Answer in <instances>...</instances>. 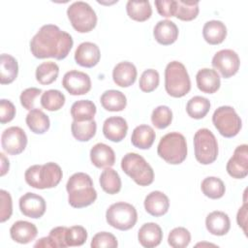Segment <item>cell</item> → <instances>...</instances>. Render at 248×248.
<instances>
[{
    "label": "cell",
    "instance_id": "obj_37",
    "mask_svg": "<svg viewBox=\"0 0 248 248\" xmlns=\"http://www.w3.org/2000/svg\"><path fill=\"white\" fill-rule=\"evenodd\" d=\"M210 109V102L208 99L202 96H194L186 105L188 115L194 119L203 118Z\"/></svg>",
    "mask_w": 248,
    "mask_h": 248
},
{
    "label": "cell",
    "instance_id": "obj_44",
    "mask_svg": "<svg viewBox=\"0 0 248 248\" xmlns=\"http://www.w3.org/2000/svg\"><path fill=\"white\" fill-rule=\"evenodd\" d=\"M92 248H115L118 246L116 237L108 232L96 233L91 241Z\"/></svg>",
    "mask_w": 248,
    "mask_h": 248
},
{
    "label": "cell",
    "instance_id": "obj_43",
    "mask_svg": "<svg viewBox=\"0 0 248 248\" xmlns=\"http://www.w3.org/2000/svg\"><path fill=\"white\" fill-rule=\"evenodd\" d=\"M87 239V232L82 226H72L66 232V243L69 246H81Z\"/></svg>",
    "mask_w": 248,
    "mask_h": 248
},
{
    "label": "cell",
    "instance_id": "obj_48",
    "mask_svg": "<svg viewBox=\"0 0 248 248\" xmlns=\"http://www.w3.org/2000/svg\"><path fill=\"white\" fill-rule=\"evenodd\" d=\"M155 6L159 15L164 17H171L175 16L176 1L174 0H156Z\"/></svg>",
    "mask_w": 248,
    "mask_h": 248
},
{
    "label": "cell",
    "instance_id": "obj_38",
    "mask_svg": "<svg viewBox=\"0 0 248 248\" xmlns=\"http://www.w3.org/2000/svg\"><path fill=\"white\" fill-rule=\"evenodd\" d=\"M65 95L57 89H49L45 91L41 97V106L49 111L59 110L65 104Z\"/></svg>",
    "mask_w": 248,
    "mask_h": 248
},
{
    "label": "cell",
    "instance_id": "obj_6",
    "mask_svg": "<svg viewBox=\"0 0 248 248\" xmlns=\"http://www.w3.org/2000/svg\"><path fill=\"white\" fill-rule=\"evenodd\" d=\"M121 169L140 186H148L154 180L152 167L138 153L125 154L121 160Z\"/></svg>",
    "mask_w": 248,
    "mask_h": 248
},
{
    "label": "cell",
    "instance_id": "obj_5",
    "mask_svg": "<svg viewBox=\"0 0 248 248\" xmlns=\"http://www.w3.org/2000/svg\"><path fill=\"white\" fill-rule=\"evenodd\" d=\"M158 155L168 164H181L187 157V143L185 137L178 132H170L161 138Z\"/></svg>",
    "mask_w": 248,
    "mask_h": 248
},
{
    "label": "cell",
    "instance_id": "obj_46",
    "mask_svg": "<svg viewBox=\"0 0 248 248\" xmlns=\"http://www.w3.org/2000/svg\"><path fill=\"white\" fill-rule=\"evenodd\" d=\"M0 200H1V212H0V221L4 223L9 220L13 213V202L12 197L9 192L5 190H0Z\"/></svg>",
    "mask_w": 248,
    "mask_h": 248
},
{
    "label": "cell",
    "instance_id": "obj_30",
    "mask_svg": "<svg viewBox=\"0 0 248 248\" xmlns=\"http://www.w3.org/2000/svg\"><path fill=\"white\" fill-rule=\"evenodd\" d=\"M25 121L31 132L38 135L45 134L50 126L48 116L40 108H34L29 110L26 115Z\"/></svg>",
    "mask_w": 248,
    "mask_h": 248
},
{
    "label": "cell",
    "instance_id": "obj_35",
    "mask_svg": "<svg viewBox=\"0 0 248 248\" xmlns=\"http://www.w3.org/2000/svg\"><path fill=\"white\" fill-rule=\"evenodd\" d=\"M59 74V67L55 62H43L36 68V79L43 85H48L56 80Z\"/></svg>",
    "mask_w": 248,
    "mask_h": 248
},
{
    "label": "cell",
    "instance_id": "obj_41",
    "mask_svg": "<svg viewBox=\"0 0 248 248\" xmlns=\"http://www.w3.org/2000/svg\"><path fill=\"white\" fill-rule=\"evenodd\" d=\"M191 241L190 232L183 227H177L170 231L168 236V243L173 248H185Z\"/></svg>",
    "mask_w": 248,
    "mask_h": 248
},
{
    "label": "cell",
    "instance_id": "obj_52",
    "mask_svg": "<svg viewBox=\"0 0 248 248\" xmlns=\"http://www.w3.org/2000/svg\"><path fill=\"white\" fill-rule=\"evenodd\" d=\"M0 157H1V172H0V175L4 176L9 171L10 163H9V160L5 157L4 153H0Z\"/></svg>",
    "mask_w": 248,
    "mask_h": 248
},
{
    "label": "cell",
    "instance_id": "obj_29",
    "mask_svg": "<svg viewBox=\"0 0 248 248\" xmlns=\"http://www.w3.org/2000/svg\"><path fill=\"white\" fill-rule=\"evenodd\" d=\"M18 64L16 59L10 55L3 53L0 56V82L1 84H10L17 77Z\"/></svg>",
    "mask_w": 248,
    "mask_h": 248
},
{
    "label": "cell",
    "instance_id": "obj_15",
    "mask_svg": "<svg viewBox=\"0 0 248 248\" xmlns=\"http://www.w3.org/2000/svg\"><path fill=\"white\" fill-rule=\"evenodd\" d=\"M18 204L21 213L26 217L33 219L41 218L46 209L45 199L42 196L31 192L21 196Z\"/></svg>",
    "mask_w": 248,
    "mask_h": 248
},
{
    "label": "cell",
    "instance_id": "obj_17",
    "mask_svg": "<svg viewBox=\"0 0 248 248\" xmlns=\"http://www.w3.org/2000/svg\"><path fill=\"white\" fill-rule=\"evenodd\" d=\"M127 132V121L121 116H111L107 118L104 122L103 134L108 140L113 142H119L124 140Z\"/></svg>",
    "mask_w": 248,
    "mask_h": 248
},
{
    "label": "cell",
    "instance_id": "obj_12",
    "mask_svg": "<svg viewBox=\"0 0 248 248\" xmlns=\"http://www.w3.org/2000/svg\"><path fill=\"white\" fill-rule=\"evenodd\" d=\"M1 145L9 155H18L27 145V136L23 129L12 126L5 129L1 135Z\"/></svg>",
    "mask_w": 248,
    "mask_h": 248
},
{
    "label": "cell",
    "instance_id": "obj_21",
    "mask_svg": "<svg viewBox=\"0 0 248 248\" xmlns=\"http://www.w3.org/2000/svg\"><path fill=\"white\" fill-rule=\"evenodd\" d=\"M138 239L140 245L145 248L156 247L163 239L162 229L156 223H145L139 230Z\"/></svg>",
    "mask_w": 248,
    "mask_h": 248
},
{
    "label": "cell",
    "instance_id": "obj_27",
    "mask_svg": "<svg viewBox=\"0 0 248 248\" xmlns=\"http://www.w3.org/2000/svg\"><path fill=\"white\" fill-rule=\"evenodd\" d=\"M202 36L209 45H219L227 37V27L220 20H209L203 25Z\"/></svg>",
    "mask_w": 248,
    "mask_h": 248
},
{
    "label": "cell",
    "instance_id": "obj_2",
    "mask_svg": "<svg viewBox=\"0 0 248 248\" xmlns=\"http://www.w3.org/2000/svg\"><path fill=\"white\" fill-rule=\"evenodd\" d=\"M68 202L75 208H82L92 204L97 199V192L91 177L85 172H76L70 176L66 184Z\"/></svg>",
    "mask_w": 248,
    "mask_h": 248
},
{
    "label": "cell",
    "instance_id": "obj_26",
    "mask_svg": "<svg viewBox=\"0 0 248 248\" xmlns=\"http://www.w3.org/2000/svg\"><path fill=\"white\" fill-rule=\"evenodd\" d=\"M156 138V134L153 128L149 125L137 126L131 136L132 144L140 149H149Z\"/></svg>",
    "mask_w": 248,
    "mask_h": 248
},
{
    "label": "cell",
    "instance_id": "obj_42",
    "mask_svg": "<svg viewBox=\"0 0 248 248\" xmlns=\"http://www.w3.org/2000/svg\"><path fill=\"white\" fill-rule=\"evenodd\" d=\"M159 82H160L159 73L154 69H147L141 74L139 86L142 92L149 93L154 91L158 87Z\"/></svg>",
    "mask_w": 248,
    "mask_h": 248
},
{
    "label": "cell",
    "instance_id": "obj_25",
    "mask_svg": "<svg viewBox=\"0 0 248 248\" xmlns=\"http://www.w3.org/2000/svg\"><path fill=\"white\" fill-rule=\"evenodd\" d=\"M205 227L213 235H225L231 229V221L227 213L223 211H212L205 218Z\"/></svg>",
    "mask_w": 248,
    "mask_h": 248
},
{
    "label": "cell",
    "instance_id": "obj_3",
    "mask_svg": "<svg viewBox=\"0 0 248 248\" xmlns=\"http://www.w3.org/2000/svg\"><path fill=\"white\" fill-rule=\"evenodd\" d=\"M63 176L59 165L48 162L44 165H33L24 173L26 183L35 189H49L56 187Z\"/></svg>",
    "mask_w": 248,
    "mask_h": 248
},
{
    "label": "cell",
    "instance_id": "obj_24",
    "mask_svg": "<svg viewBox=\"0 0 248 248\" xmlns=\"http://www.w3.org/2000/svg\"><path fill=\"white\" fill-rule=\"evenodd\" d=\"M38 234L37 227L28 221H16L10 229L12 239L20 244H27L35 239Z\"/></svg>",
    "mask_w": 248,
    "mask_h": 248
},
{
    "label": "cell",
    "instance_id": "obj_7",
    "mask_svg": "<svg viewBox=\"0 0 248 248\" xmlns=\"http://www.w3.org/2000/svg\"><path fill=\"white\" fill-rule=\"evenodd\" d=\"M70 23L79 33H88L97 24V16L91 6L83 1L72 3L67 9Z\"/></svg>",
    "mask_w": 248,
    "mask_h": 248
},
{
    "label": "cell",
    "instance_id": "obj_16",
    "mask_svg": "<svg viewBox=\"0 0 248 248\" xmlns=\"http://www.w3.org/2000/svg\"><path fill=\"white\" fill-rule=\"evenodd\" d=\"M101 58L99 46L91 42H83L78 45L75 51V61L81 67L92 68L96 66Z\"/></svg>",
    "mask_w": 248,
    "mask_h": 248
},
{
    "label": "cell",
    "instance_id": "obj_49",
    "mask_svg": "<svg viewBox=\"0 0 248 248\" xmlns=\"http://www.w3.org/2000/svg\"><path fill=\"white\" fill-rule=\"evenodd\" d=\"M67 227H55L50 232L48 236L53 241L55 248H65L68 247L66 243V232Z\"/></svg>",
    "mask_w": 248,
    "mask_h": 248
},
{
    "label": "cell",
    "instance_id": "obj_10",
    "mask_svg": "<svg viewBox=\"0 0 248 248\" xmlns=\"http://www.w3.org/2000/svg\"><path fill=\"white\" fill-rule=\"evenodd\" d=\"M212 122L218 132L225 138L235 137L242 126V122L233 108L222 106L215 109Z\"/></svg>",
    "mask_w": 248,
    "mask_h": 248
},
{
    "label": "cell",
    "instance_id": "obj_45",
    "mask_svg": "<svg viewBox=\"0 0 248 248\" xmlns=\"http://www.w3.org/2000/svg\"><path fill=\"white\" fill-rule=\"evenodd\" d=\"M42 92H43L42 89L37 88V87L26 88L25 90H23L21 92V94L19 96L21 106L27 110L37 108L35 107L36 106V100L42 94Z\"/></svg>",
    "mask_w": 248,
    "mask_h": 248
},
{
    "label": "cell",
    "instance_id": "obj_11",
    "mask_svg": "<svg viewBox=\"0 0 248 248\" xmlns=\"http://www.w3.org/2000/svg\"><path fill=\"white\" fill-rule=\"evenodd\" d=\"M211 64L224 78H229L238 72L240 59L234 50L222 49L214 54Z\"/></svg>",
    "mask_w": 248,
    "mask_h": 248
},
{
    "label": "cell",
    "instance_id": "obj_28",
    "mask_svg": "<svg viewBox=\"0 0 248 248\" xmlns=\"http://www.w3.org/2000/svg\"><path fill=\"white\" fill-rule=\"evenodd\" d=\"M102 107L108 111H121L127 106L126 96L119 90H107L100 98Z\"/></svg>",
    "mask_w": 248,
    "mask_h": 248
},
{
    "label": "cell",
    "instance_id": "obj_20",
    "mask_svg": "<svg viewBox=\"0 0 248 248\" xmlns=\"http://www.w3.org/2000/svg\"><path fill=\"white\" fill-rule=\"evenodd\" d=\"M90 160L96 168H110L115 163V154L110 146L106 143L99 142L91 148Z\"/></svg>",
    "mask_w": 248,
    "mask_h": 248
},
{
    "label": "cell",
    "instance_id": "obj_51",
    "mask_svg": "<svg viewBox=\"0 0 248 248\" xmlns=\"http://www.w3.org/2000/svg\"><path fill=\"white\" fill-rule=\"evenodd\" d=\"M34 247H44V248H55L53 241L50 239L49 236L40 238L34 245Z\"/></svg>",
    "mask_w": 248,
    "mask_h": 248
},
{
    "label": "cell",
    "instance_id": "obj_50",
    "mask_svg": "<svg viewBox=\"0 0 248 248\" xmlns=\"http://www.w3.org/2000/svg\"><path fill=\"white\" fill-rule=\"evenodd\" d=\"M236 221L238 226L243 230L245 235H247V203L244 202L243 205L238 209L236 215Z\"/></svg>",
    "mask_w": 248,
    "mask_h": 248
},
{
    "label": "cell",
    "instance_id": "obj_39",
    "mask_svg": "<svg viewBox=\"0 0 248 248\" xmlns=\"http://www.w3.org/2000/svg\"><path fill=\"white\" fill-rule=\"evenodd\" d=\"M199 2L198 1H176L175 16L178 19L190 21L195 19L199 15Z\"/></svg>",
    "mask_w": 248,
    "mask_h": 248
},
{
    "label": "cell",
    "instance_id": "obj_47",
    "mask_svg": "<svg viewBox=\"0 0 248 248\" xmlns=\"http://www.w3.org/2000/svg\"><path fill=\"white\" fill-rule=\"evenodd\" d=\"M16 115V107L10 101L6 99L0 100V122L1 124L8 123L14 119Z\"/></svg>",
    "mask_w": 248,
    "mask_h": 248
},
{
    "label": "cell",
    "instance_id": "obj_9",
    "mask_svg": "<svg viewBox=\"0 0 248 248\" xmlns=\"http://www.w3.org/2000/svg\"><path fill=\"white\" fill-rule=\"evenodd\" d=\"M106 220L108 224L114 229L119 231H128L137 223V209L134 205L124 202L112 203L107 209Z\"/></svg>",
    "mask_w": 248,
    "mask_h": 248
},
{
    "label": "cell",
    "instance_id": "obj_32",
    "mask_svg": "<svg viewBox=\"0 0 248 248\" xmlns=\"http://www.w3.org/2000/svg\"><path fill=\"white\" fill-rule=\"evenodd\" d=\"M99 182L102 189L109 195L117 194L121 190V178L118 172L111 168H106L102 171Z\"/></svg>",
    "mask_w": 248,
    "mask_h": 248
},
{
    "label": "cell",
    "instance_id": "obj_34",
    "mask_svg": "<svg viewBox=\"0 0 248 248\" xmlns=\"http://www.w3.org/2000/svg\"><path fill=\"white\" fill-rule=\"evenodd\" d=\"M71 131L74 138L79 141H88L91 140L97 131L96 121H76L74 120L71 125Z\"/></svg>",
    "mask_w": 248,
    "mask_h": 248
},
{
    "label": "cell",
    "instance_id": "obj_31",
    "mask_svg": "<svg viewBox=\"0 0 248 248\" xmlns=\"http://www.w3.org/2000/svg\"><path fill=\"white\" fill-rule=\"evenodd\" d=\"M96 111V106L90 100L77 101L71 107V115L76 121L93 120Z\"/></svg>",
    "mask_w": 248,
    "mask_h": 248
},
{
    "label": "cell",
    "instance_id": "obj_13",
    "mask_svg": "<svg viewBox=\"0 0 248 248\" xmlns=\"http://www.w3.org/2000/svg\"><path fill=\"white\" fill-rule=\"evenodd\" d=\"M62 85L71 95H84L91 89V79L86 73L72 70L64 75Z\"/></svg>",
    "mask_w": 248,
    "mask_h": 248
},
{
    "label": "cell",
    "instance_id": "obj_4",
    "mask_svg": "<svg viewBox=\"0 0 248 248\" xmlns=\"http://www.w3.org/2000/svg\"><path fill=\"white\" fill-rule=\"evenodd\" d=\"M165 89L174 98H181L189 93L191 80L185 66L179 61L170 62L165 69Z\"/></svg>",
    "mask_w": 248,
    "mask_h": 248
},
{
    "label": "cell",
    "instance_id": "obj_8",
    "mask_svg": "<svg viewBox=\"0 0 248 248\" xmlns=\"http://www.w3.org/2000/svg\"><path fill=\"white\" fill-rule=\"evenodd\" d=\"M196 160L202 165L212 164L218 156V142L214 134L206 129H199L194 135Z\"/></svg>",
    "mask_w": 248,
    "mask_h": 248
},
{
    "label": "cell",
    "instance_id": "obj_36",
    "mask_svg": "<svg viewBox=\"0 0 248 248\" xmlns=\"http://www.w3.org/2000/svg\"><path fill=\"white\" fill-rule=\"evenodd\" d=\"M202 192L209 199L217 200L224 196L226 187L224 182L216 176H208L202 181Z\"/></svg>",
    "mask_w": 248,
    "mask_h": 248
},
{
    "label": "cell",
    "instance_id": "obj_22",
    "mask_svg": "<svg viewBox=\"0 0 248 248\" xmlns=\"http://www.w3.org/2000/svg\"><path fill=\"white\" fill-rule=\"evenodd\" d=\"M153 36L160 45L170 46L178 38V27L171 20H160L153 29Z\"/></svg>",
    "mask_w": 248,
    "mask_h": 248
},
{
    "label": "cell",
    "instance_id": "obj_14",
    "mask_svg": "<svg viewBox=\"0 0 248 248\" xmlns=\"http://www.w3.org/2000/svg\"><path fill=\"white\" fill-rule=\"evenodd\" d=\"M226 170L228 173L236 179H242L248 174V146L247 144L238 145L233 155L227 163Z\"/></svg>",
    "mask_w": 248,
    "mask_h": 248
},
{
    "label": "cell",
    "instance_id": "obj_1",
    "mask_svg": "<svg viewBox=\"0 0 248 248\" xmlns=\"http://www.w3.org/2000/svg\"><path fill=\"white\" fill-rule=\"evenodd\" d=\"M74 41L72 36L61 30L57 25L46 24L34 35L30 41V50L39 59L66 58L72 49Z\"/></svg>",
    "mask_w": 248,
    "mask_h": 248
},
{
    "label": "cell",
    "instance_id": "obj_18",
    "mask_svg": "<svg viewBox=\"0 0 248 248\" xmlns=\"http://www.w3.org/2000/svg\"><path fill=\"white\" fill-rule=\"evenodd\" d=\"M143 204L147 213L155 217H160L168 212L170 201L168 196L163 192L152 191L145 197Z\"/></svg>",
    "mask_w": 248,
    "mask_h": 248
},
{
    "label": "cell",
    "instance_id": "obj_40",
    "mask_svg": "<svg viewBox=\"0 0 248 248\" xmlns=\"http://www.w3.org/2000/svg\"><path fill=\"white\" fill-rule=\"evenodd\" d=\"M172 121V111L167 106H159L155 108L151 114V122L157 129H165L170 126Z\"/></svg>",
    "mask_w": 248,
    "mask_h": 248
},
{
    "label": "cell",
    "instance_id": "obj_33",
    "mask_svg": "<svg viewBox=\"0 0 248 248\" xmlns=\"http://www.w3.org/2000/svg\"><path fill=\"white\" fill-rule=\"evenodd\" d=\"M126 11L130 18L136 21H145L152 15V8L149 1H128Z\"/></svg>",
    "mask_w": 248,
    "mask_h": 248
},
{
    "label": "cell",
    "instance_id": "obj_19",
    "mask_svg": "<svg viewBox=\"0 0 248 248\" xmlns=\"http://www.w3.org/2000/svg\"><path fill=\"white\" fill-rule=\"evenodd\" d=\"M137 75L136 66L129 61L116 64L112 70L113 81L120 87H129L134 84L137 79Z\"/></svg>",
    "mask_w": 248,
    "mask_h": 248
},
{
    "label": "cell",
    "instance_id": "obj_23",
    "mask_svg": "<svg viewBox=\"0 0 248 248\" xmlns=\"http://www.w3.org/2000/svg\"><path fill=\"white\" fill-rule=\"evenodd\" d=\"M196 81L198 88L207 94L215 93L221 85L220 77L217 71L209 68H202L198 71L196 75Z\"/></svg>",
    "mask_w": 248,
    "mask_h": 248
}]
</instances>
